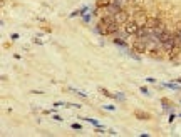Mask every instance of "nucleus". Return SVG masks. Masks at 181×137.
Wrapping results in <instances>:
<instances>
[{
    "mask_svg": "<svg viewBox=\"0 0 181 137\" xmlns=\"http://www.w3.org/2000/svg\"><path fill=\"white\" fill-rule=\"evenodd\" d=\"M161 105H163L164 109H169V102H168V99H161Z\"/></svg>",
    "mask_w": 181,
    "mask_h": 137,
    "instance_id": "obj_15",
    "label": "nucleus"
},
{
    "mask_svg": "<svg viewBox=\"0 0 181 137\" xmlns=\"http://www.w3.org/2000/svg\"><path fill=\"white\" fill-rule=\"evenodd\" d=\"M112 37H117V38H124V40H128V38H129V33L126 32L124 28H119V30H117Z\"/></svg>",
    "mask_w": 181,
    "mask_h": 137,
    "instance_id": "obj_9",
    "label": "nucleus"
},
{
    "mask_svg": "<svg viewBox=\"0 0 181 137\" xmlns=\"http://www.w3.org/2000/svg\"><path fill=\"white\" fill-rule=\"evenodd\" d=\"M131 2H133L134 5H139V3H143V0H131Z\"/></svg>",
    "mask_w": 181,
    "mask_h": 137,
    "instance_id": "obj_24",
    "label": "nucleus"
},
{
    "mask_svg": "<svg viewBox=\"0 0 181 137\" xmlns=\"http://www.w3.org/2000/svg\"><path fill=\"white\" fill-rule=\"evenodd\" d=\"M139 90H141V92H143V94H144V95H149V90H148V89H146V87H139Z\"/></svg>",
    "mask_w": 181,
    "mask_h": 137,
    "instance_id": "obj_20",
    "label": "nucleus"
},
{
    "mask_svg": "<svg viewBox=\"0 0 181 137\" xmlns=\"http://www.w3.org/2000/svg\"><path fill=\"white\" fill-rule=\"evenodd\" d=\"M123 28L129 33V35H134V33L138 32V28H139V23L136 22L134 18H131V20H128V22H126L124 25H123Z\"/></svg>",
    "mask_w": 181,
    "mask_h": 137,
    "instance_id": "obj_3",
    "label": "nucleus"
},
{
    "mask_svg": "<svg viewBox=\"0 0 181 137\" xmlns=\"http://www.w3.org/2000/svg\"><path fill=\"white\" fill-rule=\"evenodd\" d=\"M109 3H112V0H96V8H97V10H101V8L104 10Z\"/></svg>",
    "mask_w": 181,
    "mask_h": 137,
    "instance_id": "obj_8",
    "label": "nucleus"
},
{
    "mask_svg": "<svg viewBox=\"0 0 181 137\" xmlns=\"http://www.w3.org/2000/svg\"><path fill=\"white\" fill-rule=\"evenodd\" d=\"M129 2L131 0H112V3H116V5H119L121 8H126L129 5Z\"/></svg>",
    "mask_w": 181,
    "mask_h": 137,
    "instance_id": "obj_11",
    "label": "nucleus"
},
{
    "mask_svg": "<svg viewBox=\"0 0 181 137\" xmlns=\"http://www.w3.org/2000/svg\"><path fill=\"white\" fill-rule=\"evenodd\" d=\"M179 117H181V114H179Z\"/></svg>",
    "mask_w": 181,
    "mask_h": 137,
    "instance_id": "obj_27",
    "label": "nucleus"
},
{
    "mask_svg": "<svg viewBox=\"0 0 181 137\" xmlns=\"http://www.w3.org/2000/svg\"><path fill=\"white\" fill-rule=\"evenodd\" d=\"M82 120L89 122V124H92L94 127H97V125H99V122H97V120H94V119H89V117H82Z\"/></svg>",
    "mask_w": 181,
    "mask_h": 137,
    "instance_id": "obj_14",
    "label": "nucleus"
},
{
    "mask_svg": "<svg viewBox=\"0 0 181 137\" xmlns=\"http://www.w3.org/2000/svg\"><path fill=\"white\" fill-rule=\"evenodd\" d=\"M176 82H178V84H181V77H179V79H178V80H176Z\"/></svg>",
    "mask_w": 181,
    "mask_h": 137,
    "instance_id": "obj_26",
    "label": "nucleus"
},
{
    "mask_svg": "<svg viewBox=\"0 0 181 137\" xmlns=\"http://www.w3.org/2000/svg\"><path fill=\"white\" fill-rule=\"evenodd\" d=\"M131 50H134L136 53H146L148 52V43H146L144 40H139V38H136V40L133 42V45H131Z\"/></svg>",
    "mask_w": 181,
    "mask_h": 137,
    "instance_id": "obj_2",
    "label": "nucleus"
},
{
    "mask_svg": "<svg viewBox=\"0 0 181 137\" xmlns=\"http://www.w3.org/2000/svg\"><path fill=\"white\" fill-rule=\"evenodd\" d=\"M163 20H161V17H148V20H146V27L148 28H156L159 27Z\"/></svg>",
    "mask_w": 181,
    "mask_h": 137,
    "instance_id": "obj_4",
    "label": "nucleus"
},
{
    "mask_svg": "<svg viewBox=\"0 0 181 137\" xmlns=\"http://www.w3.org/2000/svg\"><path fill=\"white\" fill-rule=\"evenodd\" d=\"M19 38V33H12V40H17Z\"/></svg>",
    "mask_w": 181,
    "mask_h": 137,
    "instance_id": "obj_25",
    "label": "nucleus"
},
{
    "mask_svg": "<svg viewBox=\"0 0 181 137\" xmlns=\"http://www.w3.org/2000/svg\"><path fill=\"white\" fill-rule=\"evenodd\" d=\"M104 109L106 110H116V107L114 105H104Z\"/></svg>",
    "mask_w": 181,
    "mask_h": 137,
    "instance_id": "obj_21",
    "label": "nucleus"
},
{
    "mask_svg": "<svg viewBox=\"0 0 181 137\" xmlns=\"http://www.w3.org/2000/svg\"><path fill=\"white\" fill-rule=\"evenodd\" d=\"M114 99H117V100H126V97H124V94H114Z\"/></svg>",
    "mask_w": 181,
    "mask_h": 137,
    "instance_id": "obj_16",
    "label": "nucleus"
},
{
    "mask_svg": "<svg viewBox=\"0 0 181 137\" xmlns=\"http://www.w3.org/2000/svg\"><path fill=\"white\" fill-rule=\"evenodd\" d=\"M77 15H82V10H81V8H79V10H74V12H72L69 17L72 18V17H77Z\"/></svg>",
    "mask_w": 181,
    "mask_h": 137,
    "instance_id": "obj_18",
    "label": "nucleus"
},
{
    "mask_svg": "<svg viewBox=\"0 0 181 137\" xmlns=\"http://www.w3.org/2000/svg\"><path fill=\"white\" fill-rule=\"evenodd\" d=\"M82 20H84V22H91V15H89V13H84V15H82Z\"/></svg>",
    "mask_w": 181,
    "mask_h": 137,
    "instance_id": "obj_19",
    "label": "nucleus"
},
{
    "mask_svg": "<svg viewBox=\"0 0 181 137\" xmlns=\"http://www.w3.org/2000/svg\"><path fill=\"white\" fill-rule=\"evenodd\" d=\"M134 117L139 120H149L151 114H148V112H144V110H134Z\"/></svg>",
    "mask_w": 181,
    "mask_h": 137,
    "instance_id": "obj_7",
    "label": "nucleus"
},
{
    "mask_svg": "<svg viewBox=\"0 0 181 137\" xmlns=\"http://www.w3.org/2000/svg\"><path fill=\"white\" fill-rule=\"evenodd\" d=\"M71 127H72L74 130H81V129H82V125H81V124H77V122H74V124H71Z\"/></svg>",
    "mask_w": 181,
    "mask_h": 137,
    "instance_id": "obj_17",
    "label": "nucleus"
},
{
    "mask_svg": "<svg viewBox=\"0 0 181 137\" xmlns=\"http://www.w3.org/2000/svg\"><path fill=\"white\" fill-rule=\"evenodd\" d=\"M54 120H59V122H62V117H61V115H57V114H54Z\"/></svg>",
    "mask_w": 181,
    "mask_h": 137,
    "instance_id": "obj_22",
    "label": "nucleus"
},
{
    "mask_svg": "<svg viewBox=\"0 0 181 137\" xmlns=\"http://www.w3.org/2000/svg\"><path fill=\"white\" fill-rule=\"evenodd\" d=\"M112 42L116 43V45H119V47H128V40H124V38H117V37H112Z\"/></svg>",
    "mask_w": 181,
    "mask_h": 137,
    "instance_id": "obj_10",
    "label": "nucleus"
},
{
    "mask_svg": "<svg viewBox=\"0 0 181 137\" xmlns=\"http://www.w3.org/2000/svg\"><path fill=\"white\" fill-rule=\"evenodd\" d=\"M131 18H133V15H131V13H129L128 10H126V8L119 10V12H117L116 15H114V20H116L117 23H119V25H124V23L128 22V20H131Z\"/></svg>",
    "mask_w": 181,
    "mask_h": 137,
    "instance_id": "obj_1",
    "label": "nucleus"
},
{
    "mask_svg": "<svg viewBox=\"0 0 181 137\" xmlns=\"http://www.w3.org/2000/svg\"><path fill=\"white\" fill-rule=\"evenodd\" d=\"M149 82V84H156V79H153V77H148V79H146Z\"/></svg>",
    "mask_w": 181,
    "mask_h": 137,
    "instance_id": "obj_23",
    "label": "nucleus"
},
{
    "mask_svg": "<svg viewBox=\"0 0 181 137\" xmlns=\"http://www.w3.org/2000/svg\"><path fill=\"white\" fill-rule=\"evenodd\" d=\"M112 22H116V20H114V17H112V15H107V13H104V15L99 18V22H97V23H99L101 27H104V28H106V27L109 25V23H112Z\"/></svg>",
    "mask_w": 181,
    "mask_h": 137,
    "instance_id": "obj_6",
    "label": "nucleus"
},
{
    "mask_svg": "<svg viewBox=\"0 0 181 137\" xmlns=\"http://www.w3.org/2000/svg\"><path fill=\"white\" fill-rule=\"evenodd\" d=\"M163 87H168V89H173V90H179L181 87L178 85V82H168V84H163Z\"/></svg>",
    "mask_w": 181,
    "mask_h": 137,
    "instance_id": "obj_12",
    "label": "nucleus"
},
{
    "mask_svg": "<svg viewBox=\"0 0 181 137\" xmlns=\"http://www.w3.org/2000/svg\"><path fill=\"white\" fill-rule=\"evenodd\" d=\"M119 10H123V8H121L119 5H116V3H109V5L104 8V13H107V15H112V17H114Z\"/></svg>",
    "mask_w": 181,
    "mask_h": 137,
    "instance_id": "obj_5",
    "label": "nucleus"
},
{
    "mask_svg": "<svg viewBox=\"0 0 181 137\" xmlns=\"http://www.w3.org/2000/svg\"><path fill=\"white\" fill-rule=\"evenodd\" d=\"M99 92L102 95H106V97H109V99H114V94H111L107 89H104V87H99Z\"/></svg>",
    "mask_w": 181,
    "mask_h": 137,
    "instance_id": "obj_13",
    "label": "nucleus"
}]
</instances>
